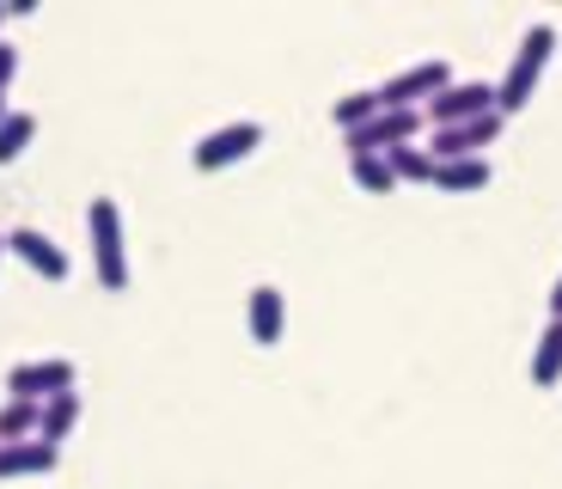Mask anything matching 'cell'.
Returning <instances> with one entry per match:
<instances>
[{
  "label": "cell",
  "instance_id": "cell-1",
  "mask_svg": "<svg viewBox=\"0 0 562 489\" xmlns=\"http://www.w3.org/2000/svg\"><path fill=\"white\" fill-rule=\"evenodd\" d=\"M550 49H557V25H550V19H538V25L520 37V49H514L507 74L495 80V111H502V116H520L526 104H532V86H538V74H544Z\"/></svg>",
  "mask_w": 562,
  "mask_h": 489
},
{
  "label": "cell",
  "instance_id": "cell-2",
  "mask_svg": "<svg viewBox=\"0 0 562 489\" xmlns=\"http://www.w3.org/2000/svg\"><path fill=\"white\" fill-rule=\"evenodd\" d=\"M86 233H92V269H99L104 293L128 288V245H123V209L111 196H92L86 202Z\"/></svg>",
  "mask_w": 562,
  "mask_h": 489
},
{
  "label": "cell",
  "instance_id": "cell-3",
  "mask_svg": "<svg viewBox=\"0 0 562 489\" xmlns=\"http://www.w3.org/2000/svg\"><path fill=\"white\" fill-rule=\"evenodd\" d=\"M495 111V86L490 80H447L428 104H422V123H435V129H459L471 123V116Z\"/></svg>",
  "mask_w": 562,
  "mask_h": 489
},
{
  "label": "cell",
  "instance_id": "cell-4",
  "mask_svg": "<svg viewBox=\"0 0 562 489\" xmlns=\"http://www.w3.org/2000/svg\"><path fill=\"white\" fill-rule=\"evenodd\" d=\"M447 80H452V68L440 56H428V62H409L404 74H392V80L373 86V92H380V111H422Z\"/></svg>",
  "mask_w": 562,
  "mask_h": 489
},
{
  "label": "cell",
  "instance_id": "cell-5",
  "mask_svg": "<svg viewBox=\"0 0 562 489\" xmlns=\"http://www.w3.org/2000/svg\"><path fill=\"white\" fill-rule=\"evenodd\" d=\"M251 147H263V123H221V129H209V135L190 147V166L196 171H226V166H239Z\"/></svg>",
  "mask_w": 562,
  "mask_h": 489
},
{
  "label": "cell",
  "instance_id": "cell-6",
  "mask_svg": "<svg viewBox=\"0 0 562 489\" xmlns=\"http://www.w3.org/2000/svg\"><path fill=\"white\" fill-rule=\"evenodd\" d=\"M74 362L68 355H43V362H19L13 374H7V391L13 398H25V404H43V398H56V391H74Z\"/></svg>",
  "mask_w": 562,
  "mask_h": 489
},
{
  "label": "cell",
  "instance_id": "cell-7",
  "mask_svg": "<svg viewBox=\"0 0 562 489\" xmlns=\"http://www.w3.org/2000/svg\"><path fill=\"white\" fill-rule=\"evenodd\" d=\"M422 129V111H380L367 116L361 129H349V154H392V147H404V141H416Z\"/></svg>",
  "mask_w": 562,
  "mask_h": 489
},
{
  "label": "cell",
  "instance_id": "cell-8",
  "mask_svg": "<svg viewBox=\"0 0 562 489\" xmlns=\"http://www.w3.org/2000/svg\"><path fill=\"white\" fill-rule=\"evenodd\" d=\"M502 123H507L502 111H483V116H471V123H459V129H435L428 154H435V166H447V159H471V154H483V147L502 135Z\"/></svg>",
  "mask_w": 562,
  "mask_h": 489
},
{
  "label": "cell",
  "instance_id": "cell-9",
  "mask_svg": "<svg viewBox=\"0 0 562 489\" xmlns=\"http://www.w3.org/2000/svg\"><path fill=\"white\" fill-rule=\"evenodd\" d=\"M7 252H13L19 264H31L43 281H68V252H61L43 226H13V233H7Z\"/></svg>",
  "mask_w": 562,
  "mask_h": 489
},
{
  "label": "cell",
  "instance_id": "cell-10",
  "mask_svg": "<svg viewBox=\"0 0 562 489\" xmlns=\"http://www.w3.org/2000/svg\"><path fill=\"white\" fill-rule=\"evenodd\" d=\"M245 324H251V343H281V331H288V300H281V288H269V281H257L251 288V307H245Z\"/></svg>",
  "mask_w": 562,
  "mask_h": 489
},
{
  "label": "cell",
  "instance_id": "cell-11",
  "mask_svg": "<svg viewBox=\"0 0 562 489\" xmlns=\"http://www.w3.org/2000/svg\"><path fill=\"white\" fill-rule=\"evenodd\" d=\"M61 465V447H49V441H0V477H43Z\"/></svg>",
  "mask_w": 562,
  "mask_h": 489
},
{
  "label": "cell",
  "instance_id": "cell-12",
  "mask_svg": "<svg viewBox=\"0 0 562 489\" xmlns=\"http://www.w3.org/2000/svg\"><path fill=\"white\" fill-rule=\"evenodd\" d=\"M74 422H80V391H56V398H43V404H37V441L61 447V441L74 434Z\"/></svg>",
  "mask_w": 562,
  "mask_h": 489
},
{
  "label": "cell",
  "instance_id": "cell-13",
  "mask_svg": "<svg viewBox=\"0 0 562 489\" xmlns=\"http://www.w3.org/2000/svg\"><path fill=\"white\" fill-rule=\"evenodd\" d=\"M562 379V319H550L532 343V386H557Z\"/></svg>",
  "mask_w": 562,
  "mask_h": 489
},
{
  "label": "cell",
  "instance_id": "cell-14",
  "mask_svg": "<svg viewBox=\"0 0 562 489\" xmlns=\"http://www.w3.org/2000/svg\"><path fill=\"white\" fill-rule=\"evenodd\" d=\"M385 166H392L397 184H435V154H428V147H416V141L392 147V154H385Z\"/></svg>",
  "mask_w": 562,
  "mask_h": 489
},
{
  "label": "cell",
  "instance_id": "cell-15",
  "mask_svg": "<svg viewBox=\"0 0 562 489\" xmlns=\"http://www.w3.org/2000/svg\"><path fill=\"white\" fill-rule=\"evenodd\" d=\"M495 171H490V159L483 154H471V159H447V166H435V184L440 190H483Z\"/></svg>",
  "mask_w": 562,
  "mask_h": 489
},
{
  "label": "cell",
  "instance_id": "cell-16",
  "mask_svg": "<svg viewBox=\"0 0 562 489\" xmlns=\"http://www.w3.org/2000/svg\"><path fill=\"white\" fill-rule=\"evenodd\" d=\"M31 141H37V116H31V111H7V116H0V166H13Z\"/></svg>",
  "mask_w": 562,
  "mask_h": 489
},
{
  "label": "cell",
  "instance_id": "cell-17",
  "mask_svg": "<svg viewBox=\"0 0 562 489\" xmlns=\"http://www.w3.org/2000/svg\"><path fill=\"white\" fill-rule=\"evenodd\" d=\"M349 178L361 184L367 196H392V190H397V178H392V166H385V154H361V159H349Z\"/></svg>",
  "mask_w": 562,
  "mask_h": 489
},
{
  "label": "cell",
  "instance_id": "cell-18",
  "mask_svg": "<svg viewBox=\"0 0 562 489\" xmlns=\"http://www.w3.org/2000/svg\"><path fill=\"white\" fill-rule=\"evenodd\" d=\"M330 116H337V129L349 135V129H361L367 116H380V92L367 86V92H342L337 104H330Z\"/></svg>",
  "mask_w": 562,
  "mask_h": 489
},
{
  "label": "cell",
  "instance_id": "cell-19",
  "mask_svg": "<svg viewBox=\"0 0 562 489\" xmlns=\"http://www.w3.org/2000/svg\"><path fill=\"white\" fill-rule=\"evenodd\" d=\"M31 434H37V404L7 398V404H0V441H31Z\"/></svg>",
  "mask_w": 562,
  "mask_h": 489
},
{
  "label": "cell",
  "instance_id": "cell-20",
  "mask_svg": "<svg viewBox=\"0 0 562 489\" xmlns=\"http://www.w3.org/2000/svg\"><path fill=\"white\" fill-rule=\"evenodd\" d=\"M13 74H19V49L7 37H0V92H7V86H13Z\"/></svg>",
  "mask_w": 562,
  "mask_h": 489
},
{
  "label": "cell",
  "instance_id": "cell-21",
  "mask_svg": "<svg viewBox=\"0 0 562 489\" xmlns=\"http://www.w3.org/2000/svg\"><path fill=\"white\" fill-rule=\"evenodd\" d=\"M550 319H562V276H557V288H550Z\"/></svg>",
  "mask_w": 562,
  "mask_h": 489
},
{
  "label": "cell",
  "instance_id": "cell-22",
  "mask_svg": "<svg viewBox=\"0 0 562 489\" xmlns=\"http://www.w3.org/2000/svg\"><path fill=\"white\" fill-rule=\"evenodd\" d=\"M0 116H7V92H0Z\"/></svg>",
  "mask_w": 562,
  "mask_h": 489
},
{
  "label": "cell",
  "instance_id": "cell-23",
  "mask_svg": "<svg viewBox=\"0 0 562 489\" xmlns=\"http://www.w3.org/2000/svg\"><path fill=\"white\" fill-rule=\"evenodd\" d=\"M0 257H7V233H0Z\"/></svg>",
  "mask_w": 562,
  "mask_h": 489
},
{
  "label": "cell",
  "instance_id": "cell-24",
  "mask_svg": "<svg viewBox=\"0 0 562 489\" xmlns=\"http://www.w3.org/2000/svg\"><path fill=\"white\" fill-rule=\"evenodd\" d=\"M0 25H7V7H0Z\"/></svg>",
  "mask_w": 562,
  "mask_h": 489
}]
</instances>
